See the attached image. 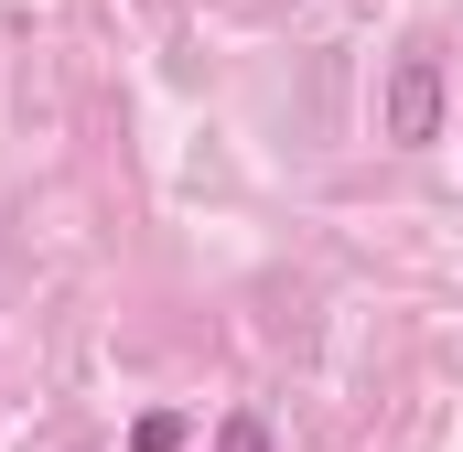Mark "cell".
<instances>
[{
	"label": "cell",
	"instance_id": "obj_2",
	"mask_svg": "<svg viewBox=\"0 0 463 452\" xmlns=\"http://www.w3.org/2000/svg\"><path fill=\"white\" fill-rule=\"evenodd\" d=\"M216 452H269V420H259V410H227V431H216Z\"/></svg>",
	"mask_w": 463,
	"mask_h": 452
},
{
	"label": "cell",
	"instance_id": "obj_1",
	"mask_svg": "<svg viewBox=\"0 0 463 452\" xmlns=\"http://www.w3.org/2000/svg\"><path fill=\"white\" fill-rule=\"evenodd\" d=\"M377 118H388V140H399V151H431V140H442V65H431V54H399V65H388Z\"/></svg>",
	"mask_w": 463,
	"mask_h": 452
},
{
	"label": "cell",
	"instance_id": "obj_3",
	"mask_svg": "<svg viewBox=\"0 0 463 452\" xmlns=\"http://www.w3.org/2000/svg\"><path fill=\"white\" fill-rule=\"evenodd\" d=\"M129 452H184V420H173V410H151V420L129 431Z\"/></svg>",
	"mask_w": 463,
	"mask_h": 452
}]
</instances>
